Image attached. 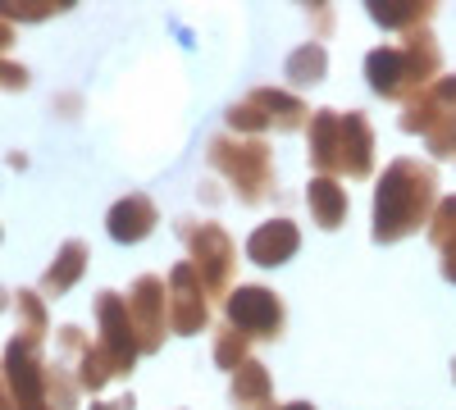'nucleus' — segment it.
<instances>
[{
	"label": "nucleus",
	"mask_w": 456,
	"mask_h": 410,
	"mask_svg": "<svg viewBox=\"0 0 456 410\" xmlns=\"http://www.w3.org/2000/svg\"><path fill=\"white\" fill-rule=\"evenodd\" d=\"M438 182L420 160H393L374 192V242H402L434 219Z\"/></svg>",
	"instance_id": "f257e3e1"
},
{
	"label": "nucleus",
	"mask_w": 456,
	"mask_h": 410,
	"mask_svg": "<svg viewBox=\"0 0 456 410\" xmlns=\"http://www.w3.org/2000/svg\"><path fill=\"white\" fill-rule=\"evenodd\" d=\"M438 73V46L425 28L406 36V46H374L365 55V78L379 96H415L434 83Z\"/></svg>",
	"instance_id": "f03ea898"
},
{
	"label": "nucleus",
	"mask_w": 456,
	"mask_h": 410,
	"mask_svg": "<svg viewBox=\"0 0 456 410\" xmlns=\"http://www.w3.org/2000/svg\"><path fill=\"white\" fill-rule=\"evenodd\" d=\"M210 165L228 173V182L238 188V197H242L247 205L265 201V197H270V188H274L270 146H265L260 137H251V141H242V137H238V141H233V137H215V141H210Z\"/></svg>",
	"instance_id": "7ed1b4c3"
},
{
	"label": "nucleus",
	"mask_w": 456,
	"mask_h": 410,
	"mask_svg": "<svg viewBox=\"0 0 456 410\" xmlns=\"http://www.w3.org/2000/svg\"><path fill=\"white\" fill-rule=\"evenodd\" d=\"M183 237L192 246V269L201 274L206 292H228V278H233V242L219 223H183Z\"/></svg>",
	"instance_id": "20e7f679"
},
{
	"label": "nucleus",
	"mask_w": 456,
	"mask_h": 410,
	"mask_svg": "<svg viewBox=\"0 0 456 410\" xmlns=\"http://www.w3.org/2000/svg\"><path fill=\"white\" fill-rule=\"evenodd\" d=\"M228 328L247 333V338H279L283 333V301L270 287H233L224 296Z\"/></svg>",
	"instance_id": "39448f33"
},
{
	"label": "nucleus",
	"mask_w": 456,
	"mask_h": 410,
	"mask_svg": "<svg viewBox=\"0 0 456 410\" xmlns=\"http://www.w3.org/2000/svg\"><path fill=\"white\" fill-rule=\"evenodd\" d=\"M128 319L137 333V347L156 351L165 342V324H169V283L156 274H142L133 296H128Z\"/></svg>",
	"instance_id": "423d86ee"
},
{
	"label": "nucleus",
	"mask_w": 456,
	"mask_h": 410,
	"mask_svg": "<svg viewBox=\"0 0 456 410\" xmlns=\"http://www.w3.org/2000/svg\"><path fill=\"white\" fill-rule=\"evenodd\" d=\"M206 324H210L206 283L192 269V260H183V265H174V274H169V328L183 333V338H192V333H201Z\"/></svg>",
	"instance_id": "0eeeda50"
},
{
	"label": "nucleus",
	"mask_w": 456,
	"mask_h": 410,
	"mask_svg": "<svg viewBox=\"0 0 456 410\" xmlns=\"http://www.w3.org/2000/svg\"><path fill=\"white\" fill-rule=\"evenodd\" d=\"M96 315H101V328H105V338L96 342L110 360L114 374H128L133 360H137V333H133V319H128V301L124 296H114V292H101V301H96Z\"/></svg>",
	"instance_id": "6e6552de"
},
{
	"label": "nucleus",
	"mask_w": 456,
	"mask_h": 410,
	"mask_svg": "<svg viewBox=\"0 0 456 410\" xmlns=\"http://www.w3.org/2000/svg\"><path fill=\"white\" fill-rule=\"evenodd\" d=\"M374 169V133L365 124V115H342L338 124V173L347 178H370Z\"/></svg>",
	"instance_id": "1a4fd4ad"
},
{
	"label": "nucleus",
	"mask_w": 456,
	"mask_h": 410,
	"mask_svg": "<svg viewBox=\"0 0 456 410\" xmlns=\"http://www.w3.org/2000/svg\"><path fill=\"white\" fill-rule=\"evenodd\" d=\"M297 246H301V233H297L292 219H270V223H260V229L247 237V255L256 260V265H265V269L288 265V260L297 255Z\"/></svg>",
	"instance_id": "9d476101"
},
{
	"label": "nucleus",
	"mask_w": 456,
	"mask_h": 410,
	"mask_svg": "<svg viewBox=\"0 0 456 410\" xmlns=\"http://www.w3.org/2000/svg\"><path fill=\"white\" fill-rule=\"evenodd\" d=\"M5 369H10L14 392H19V406L42 401L46 374H42V360H37V338H32V333H23V338L10 342V351H5Z\"/></svg>",
	"instance_id": "9b49d317"
},
{
	"label": "nucleus",
	"mask_w": 456,
	"mask_h": 410,
	"mask_svg": "<svg viewBox=\"0 0 456 410\" xmlns=\"http://www.w3.org/2000/svg\"><path fill=\"white\" fill-rule=\"evenodd\" d=\"M156 223H160L156 205H151L146 197H124L119 205L110 210V237L114 242H142Z\"/></svg>",
	"instance_id": "f8f14e48"
},
{
	"label": "nucleus",
	"mask_w": 456,
	"mask_h": 410,
	"mask_svg": "<svg viewBox=\"0 0 456 410\" xmlns=\"http://www.w3.org/2000/svg\"><path fill=\"white\" fill-rule=\"evenodd\" d=\"M338 124H342L338 109H315L306 124L311 128V165L320 169V178L338 173Z\"/></svg>",
	"instance_id": "ddd939ff"
},
{
	"label": "nucleus",
	"mask_w": 456,
	"mask_h": 410,
	"mask_svg": "<svg viewBox=\"0 0 456 410\" xmlns=\"http://www.w3.org/2000/svg\"><path fill=\"white\" fill-rule=\"evenodd\" d=\"M306 205H311V214H315V223L320 229H338L342 219H347V188H342L338 178H311V188H306Z\"/></svg>",
	"instance_id": "4468645a"
},
{
	"label": "nucleus",
	"mask_w": 456,
	"mask_h": 410,
	"mask_svg": "<svg viewBox=\"0 0 456 410\" xmlns=\"http://www.w3.org/2000/svg\"><path fill=\"white\" fill-rule=\"evenodd\" d=\"M251 100L265 109V119H270L279 133H297V128H306V124H311V109L301 105L297 96L279 92V87H260V92H251Z\"/></svg>",
	"instance_id": "2eb2a0df"
},
{
	"label": "nucleus",
	"mask_w": 456,
	"mask_h": 410,
	"mask_svg": "<svg viewBox=\"0 0 456 410\" xmlns=\"http://www.w3.org/2000/svg\"><path fill=\"white\" fill-rule=\"evenodd\" d=\"M233 401L238 406H270V369L260 360H247L238 374H233Z\"/></svg>",
	"instance_id": "dca6fc26"
},
{
	"label": "nucleus",
	"mask_w": 456,
	"mask_h": 410,
	"mask_svg": "<svg viewBox=\"0 0 456 410\" xmlns=\"http://www.w3.org/2000/svg\"><path fill=\"white\" fill-rule=\"evenodd\" d=\"M429 14H434V5H420V0H393V5H370V19L374 23H384V28H425L429 23Z\"/></svg>",
	"instance_id": "f3484780"
},
{
	"label": "nucleus",
	"mask_w": 456,
	"mask_h": 410,
	"mask_svg": "<svg viewBox=\"0 0 456 410\" xmlns=\"http://www.w3.org/2000/svg\"><path fill=\"white\" fill-rule=\"evenodd\" d=\"M324 68H329V55H324L320 42H306V46H297V51L288 55V78H292L297 87H315V83L324 78Z\"/></svg>",
	"instance_id": "a211bd4d"
},
{
	"label": "nucleus",
	"mask_w": 456,
	"mask_h": 410,
	"mask_svg": "<svg viewBox=\"0 0 456 410\" xmlns=\"http://www.w3.org/2000/svg\"><path fill=\"white\" fill-rule=\"evenodd\" d=\"M83 265H87V246L83 242H64V251H60V260L46 269V292H64V287H73L78 283V274H83Z\"/></svg>",
	"instance_id": "6ab92c4d"
},
{
	"label": "nucleus",
	"mask_w": 456,
	"mask_h": 410,
	"mask_svg": "<svg viewBox=\"0 0 456 410\" xmlns=\"http://www.w3.org/2000/svg\"><path fill=\"white\" fill-rule=\"evenodd\" d=\"M247 333H238V328H224L219 333V342H215V365L219 369H233V374H238V369L247 365Z\"/></svg>",
	"instance_id": "aec40b11"
},
{
	"label": "nucleus",
	"mask_w": 456,
	"mask_h": 410,
	"mask_svg": "<svg viewBox=\"0 0 456 410\" xmlns=\"http://www.w3.org/2000/svg\"><path fill=\"white\" fill-rule=\"evenodd\" d=\"M429 242L443 251L447 242H456V197L438 201L434 205V219H429Z\"/></svg>",
	"instance_id": "412c9836"
},
{
	"label": "nucleus",
	"mask_w": 456,
	"mask_h": 410,
	"mask_svg": "<svg viewBox=\"0 0 456 410\" xmlns=\"http://www.w3.org/2000/svg\"><path fill=\"white\" fill-rule=\"evenodd\" d=\"M110 374H114V369H110V360H105V351H101V347L83 351V374H78V388H87V392H101Z\"/></svg>",
	"instance_id": "4be33fe9"
},
{
	"label": "nucleus",
	"mask_w": 456,
	"mask_h": 410,
	"mask_svg": "<svg viewBox=\"0 0 456 410\" xmlns=\"http://www.w3.org/2000/svg\"><path fill=\"white\" fill-rule=\"evenodd\" d=\"M228 128H238V133H265V128H270V119H265V109L247 96V100H238L233 109H228Z\"/></svg>",
	"instance_id": "5701e85b"
},
{
	"label": "nucleus",
	"mask_w": 456,
	"mask_h": 410,
	"mask_svg": "<svg viewBox=\"0 0 456 410\" xmlns=\"http://www.w3.org/2000/svg\"><path fill=\"white\" fill-rule=\"evenodd\" d=\"M425 137H429V151L434 156H456V109H447V115Z\"/></svg>",
	"instance_id": "b1692460"
},
{
	"label": "nucleus",
	"mask_w": 456,
	"mask_h": 410,
	"mask_svg": "<svg viewBox=\"0 0 456 410\" xmlns=\"http://www.w3.org/2000/svg\"><path fill=\"white\" fill-rule=\"evenodd\" d=\"M19 310H23V319H28V333H32V338H42V333H46V315H42L37 292H19Z\"/></svg>",
	"instance_id": "393cba45"
},
{
	"label": "nucleus",
	"mask_w": 456,
	"mask_h": 410,
	"mask_svg": "<svg viewBox=\"0 0 456 410\" xmlns=\"http://www.w3.org/2000/svg\"><path fill=\"white\" fill-rule=\"evenodd\" d=\"M23 83H28L23 64H5V60H0V87H23Z\"/></svg>",
	"instance_id": "a878e982"
},
{
	"label": "nucleus",
	"mask_w": 456,
	"mask_h": 410,
	"mask_svg": "<svg viewBox=\"0 0 456 410\" xmlns=\"http://www.w3.org/2000/svg\"><path fill=\"white\" fill-rule=\"evenodd\" d=\"M443 274L456 283V242H447V246H443Z\"/></svg>",
	"instance_id": "bb28decb"
},
{
	"label": "nucleus",
	"mask_w": 456,
	"mask_h": 410,
	"mask_svg": "<svg viewBox=\"0 0 456 410\" xmlns=\"http://www.w3.org/2000/svg\"><path fill=\"white\" fill-rule=\"evenodd\" d=\"M96 410H133V397H119V401H105V406H96Z\"/></svg>",
	"instance_id": "cd10ccee"
},
{
	"label": "nucleus",
	"mask_w": 456,
	"mask_h": 410,
	"mask_svg": "<svg viewBox=\"0 0 456 410\" xmlns=\"http://www.w3.org/2000/svg\"><path fill=\"white\" fill-rule=\"evenodd\" d=\"M265 410H315L311 401H292V406H265Z\"/></svg>",
	"instance_id": "c85d7f7f"
},
{
	"label": "nucleus",
	"mask_w": 456,
	"mask_h": 410,
	"mask_svg": "<svg viewBox=\"0 0 456 410\" xmlns=\"http://www.w3.org/2000/svg\"><path fill=\"white\" fill-rule=\"evenodd\" d=\"M10 36H14V32L5 28V19H0V51H5V46H10Z\"/></svg>",
	"instance_id": "c756f323"
},
{
	"label": "nucleus",
	"mask_w": 456,
	"mask_h": 410,
	"mask_svg": "<svg viewBox=\"0 0 456 410\" xmlns=\"http://www.w3.org/2000/svg\"><path fill=\"white\" fill-rule=\"evenodd\" d=\"M0 410H19V406H10V397H5V388H0Z\"/></svg>",
	"instance_id": "7c9ffc66"
},
{
	"label": "nucleus",
	"mask_w": 456,
	"mask_h": 410,
	"mask_svg": "<svg viewBox=\"0 0 456 410\" xmlns=\"http://www.w3.org/2000/svg\"><path fill=\"white\" fill-rule=\"evenodd\" d=\"M19 410H46V406H42V401H32V406H19Z\"/></svg>",
	"instance_id": "2f4dec72"
}]
</instances>
